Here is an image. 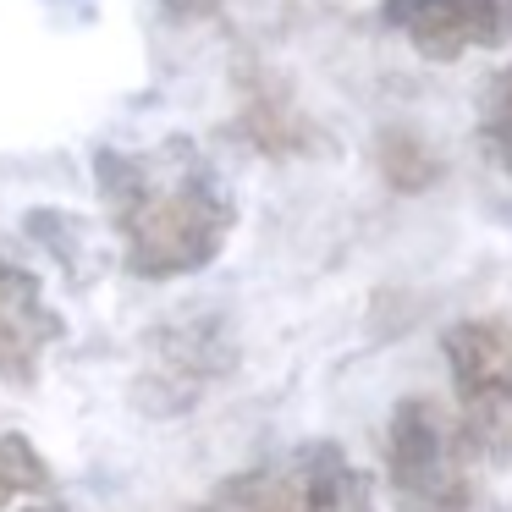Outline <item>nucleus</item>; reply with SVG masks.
<instances>
[{"label": "nucleus", "mask_w": 512, "mask_h": 512, "mask_svg": "<svg viewBox=\"0 0 512 512\" xmlns=\"http://www.w3.org/2000/svg\"><path fill=\"white\" fill-rule=\"evenodd\" d=\"M105 215L122 237V259L138 281H171L204 270L232 237V199L210 160L188 138H166L149 155H94Z\"/></svg>", "instance_id": "obj_1"}, {"label": "nucleus", "mask_w": 512, "mask_h": 512, "mask_svg": "<svg viewBox=\"0 0 512 512\" xmlns=\"http://www.w3.org/2000/svg\"><path fill=\"white\" fill-rule=\"evenodd\" d=\"M386 479L397 512L474 507V446L435 397H402L386 430Z\"/></svg>", "instance_id": "obj_2"}, {"label": "nucleus", "mask_w": 512, "mask_h": 512, "mask_svg": "<svg viewBox=\"0 0 512 512\" xmlns=\"http://www.w3.org/2000/svg\"><path fill=\"white\" fill-rule=\"evenodd\" d=\"M457 386V424L490 463H512V320H457L441 336Z\"/></svg>", "instance_id": "obj_3"}, {"label": "nucleus", "mask_w": 512, "mask_h": 512, "mask_svg": "<svg viewBox=\"0 0 512 512\" xmlns=\"http://www.w3.org/2000/svg\"><path fill=\"white\" fill-rule=\"evenodd\" d=\"M237 364V347L226 342L221 320H171L144 342V375L133 397L144 413H188L204 397V386Z\"/></svg>", "instance_id": "obj_4"}, {"label": "nucleus", "mask_w": 512, "mask_h": 512, "mask_svg": "<svg viewBox=\"0 0 512 512\" xmlns=\"http://www.w3.org/2000/svg\"><path fill=\"white\" fill-rule=\"evenodd\" d=\"M386 23H397L424 61H457L474 45H507L512 0H386Z\"/></svg>", "instance_id": "obj_5"}, {"label": "nucleus", "mask_w": 512, "mask_h": 512, "mask_svg": "<svg viewBox=\"0 0 512 512\" xmlns=\"http://www.w3.org/2000/svg\"><path fill=\"white\" fill-rule=\"evenodd\" d=\"M61 314L45 303V287H39L34 270L12 265L0 254V380L6 386H34L45 353L61 342Z\"/></svg>", "instance_id": "obj_6"}, {"label": "nucleus", "mask_w": 512, "mask_h": 512, "mask_svg": "<svg viewBox=\"0 0 512 512\" xmlns=\"http://www.w3.org/2000/svg\"><path fill=\"white\" fill-rule=\"evenodd\" d=\"M193 512H314L303 446L287 463H259L243 468V474H226Z\"/></svg>", "instance_id": "obj_7"}, {"label": "nucleus", "mask_w": 512, "mask_h": 512, "mask_svg": "<svg viewBox=\"0 0 512 512\" xmlns=\"http://www.w3.org/2000/svg\"><path fill=\"white\" fill-rule=\"evenodd\" d=\"M303 463H309L314 512H375V490H369V474H364V468H358L336 441L303 446Z\"/></svg>", "instance_id": "obj_8"}, {"label": "nucleus", "mask_w": 512, "mask_h": 512, "mask_svg": "<svg viewBox=\"0 0 512 512\" xmlns=\"http://www.w3.org/2000/svg\"><path fill=\"white\" fill-rule=\"evenodd\" d=\"M375 160H380V177L397 193H424V188L441 182V160H435L430 149H424V138L408 133V127H386Z\"/></svg>", "instance_id": "obj_9"}, {"label": "nucleus", "mask_w": 512, "mask_h": 512, "mask_svg": "<svg viewBox=\"0 0 512 512\" xmlns=\"http://www.w3.org/2000/svg\"><path fill=\"white\" fill-rule=\"evenodd\" d=\"M50 485H56V474H50V463L39 457V446L28 441V435H0V512L12 507V496H50Z\"/></svg>", "instance_id": "obj_10"}, {"label": "nucleus", "mask_w": 512, "mask_h": 512, "mask_svg": "<svg viewBox=\"0 0 512 512\" xmlns=\"http://www.w3.org/2000/svg\"><path fill=\"white\" fill-rule=\"evenodd\" d=\"M243 133H248V144L265 149V155H298V149L314 144L309 127H303L287 105H276V100H254V105H248Z\"/></svg>", "instance_id": "obj_11"}, {"label": "nucleus", "mask_w": 512, "mask_h": 512, "mask_svg": "<svg viewBox=\"0 0 512 512\" xmlns=\"http://www.w3.org/2000/svg\"><path fill=\"white\" fill-rule=\"evenodd\" d=\"M485 149L501 160V171L512 177V116H485Z\"/></svg>", "instance_id": "obj_12"}, {"label": "nucleus", "mask_w": 512, "mask_h": 512, "mask_svg": "<svg viewBox=\"0 0 512 512\" xmlns=\"http://www.w3.org/2000/svg\"><path fill=\"white\" fill-rule=\"evenodd\" d=\"M177 23H204V17H215L226 6V0H160Z\"/></svg>", "instance_id": "obj_13"}, {"label": "nucleus", "mask_w": 512, "mask_h": 512, "mask_svg": "<svg viewBox=\"0 0 512 512\" xmlns=\"http://www.w3.org/2000/svg\"><path fill=\"white\" fill-rule=\"evenodd\" d=\"M485 116H512V67L485 89Z\"/></svg>", "instance_id": "obj_14"}, {"label": "nucleus", "mask_w": 512, "mask_h": 512, "mask_svg": "<svg viewBox=\"0 0 512 512\" xmlns=\"http://www.w3.org/2000/svg\"><path fill=\"white\" fill-rule=\"evenodd\" d=\"M23 512H67V501H56V496H39V501H28Z\"/></svg>", "instance_id": "obj_15"}]
</instances>
